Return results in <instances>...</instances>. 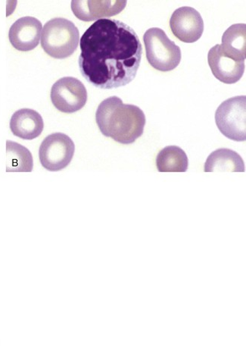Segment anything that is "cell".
Wrapping results in <instances>:
<instances>
[{"instance_id": "obj_13", "label": "cell", "mask_w": 246, "mask_h": 356, "mask_svg": "<svg viewBox=\"0 0 246 356\" xmlns=\"http://www.w3.org/2000/svg\"><path fill=\"white\" fill-rule=\"evenodd\" d=\"M206 172H244L245 163L236 152L230 149H218L208 157Z\"/></svg>"}, {"instance_id": "obj_1", "label": "cell", "mask_w": 246, "mask_h": 356, "mask_svg": "<svg viewBox=\"0 0 246 356\" xmlns=\"http://www.w3.org/2000/svg\"><path fill=\"white\" fill-rule=\"evenodd\" d=\"M80 46V71L95 88H118L136 78L142 47L129 25L114 19L98 20L85 31Z\"/></svg>"}, {"instance_id": "obj_7", "label": "cell", "mask_w": 246, "mask_h": 356, "mask_svg": "<svg viewBox=\"0 0 246 356\" xmlns=\"http://www.w3.org/2000/svg\"><path fill=\"white\" fill-rule=\"evenodd\" d=\"M88 97L83 83L73 77L59 79L51 89V100L54 106L64 113L79 112L86 105Z\"/></svg>"}, {"instance_id": "obj_14", "label": "cell", "mask_w": 246, "mask_h": 356, "mask_svg": "<svg viewBox=\"0 0 246 356\" xmlns=\"http://www.w3.org/2000/svg\"><path fill=\"white\" fill-rule=\"evenodd\" d=\"M220 49L227 56L234 60L245 62L246 58L245 24H235L229 28L223 35Z\"/></svg>"}, {"instance_id": "obj_9", "label": "cell", "mask_w": 246, "mask_h": 356, "mask_svg": "<svg viewBox=\"0 0 246 356\" xmlns=\"http://www.w3.org/2000/svg\"><path fill=\"white\" fill-rule=\"evenodd\" d=\"M126 6V0H105V1L74 0L72 2V10L79 19L89 22L117 15L124 10Z\"/></svg>"}, {"instance_id": "obj_4", "label": "cell", "mask_w": 246, "mask_h": 356, "mask_svg": "<svg viewBox=\"0 0 246 356\" xmlns=\"http://www.w3.org/2000/svg\"><path fill=\"white\" fill-rule=\"evenodd\" d=\"M147 58L149 65L160 72H170L176 69L181 61V50L174 41L170 40L165 32L158 28H152L143 35Z\"/></svg>"}, {"instance_id": "obj_5", "label": "cell", "mask_w": 246, "mask_h": 356, "mask_svg": "<svg viewBox=\"0 0 246 356\" xmlns=\"http://www.w3.org/2000/svg\"><path fill=\"white\" fill-rule=\"evenodd\" d=\"M246 97H234L223 102L215 113L218 130L228 139L243 142L246 139Z\"/></svg>"}, {"instance_id": "obj_10", "label": "cell", "mask_w": 246, "mask_h": 356, "mask_svg": "<svg viewBox=\"0 0 246 356\" xmlns=\"http://www.w3.org/2000/svg\"><path fill=\"white\" fill-rule=\"evenodd\" d=\"M42 29L41 22L36 18L23 17L12 25L8 38L15 49L28 52L39 45Z\"/></svg>"}, {"instance_id": "obj_3", "label": "cell", "mask_w": 246, "mask_h": 356, "mask_svg": "<svg viewBox=\"0 0 246 356\" xmlns=\"http://www.w3.org/2000/svg\"><path fill=\"white\" fill-rule=\"evenodd\" d=\"M40 39L46 54L54 58L64 59L78 49L80 32L72 22L55 18L45 24Z\"/></svg>"}, {"instance_id": "obj_15", "label": "cell", "mask_w": 246, "mask_h": 356, "mask_svg": "<svg viewBox=\"0 0 246 356\" xmlns=\"http://www.w3.org/2000/svg\"><path fill=\"white\" fill-rule=\"evenodd\" d=\"M156 166L160 172H186L189 166L188 157L179 147L168 146L158 152Z\"/></svg>"}, {"instance_id": "obj_6", "label": "cell", "mask_w": 246, "mask_h": 356, "mask_svg": "<svg viewBox=\"0 0 246 356\" xmlns=\"http://www.w3.org/2000/svg\"><path fill=\"white\" fill-rule=\"evenodd\" d=\"M74 152V143L69 136L63 133L50 134L41 143L40 163L49 172L61 171L71 163Z\"/></svg>"}, {"instance_id": "obj_2", "label": "cell", "mask_w": 246, "mask_h": 356, "mask_svg": "<svg viewBox=\"0 0 246 356\" xmlns=\"http://www.w3.org/2000/svg\"><path fill=\"white\" fill-rule=\"evenodd\" d=\"M96 121L105 137L127 145L142 135L146 116L138 106L124 104L120 97H111L99 104Z\"/></svg>"}, {"instance_id": "obj_11", "label": "cell", "mask_w": 246, "mask_h": 356, "mask_svg": "<svg viewBox=\"0 0 246 356\" xmlns=\"http://www.w3.org/2000/svg\"><path fill=\"white\" fill-rule=\"evenodd\" d=\"M208 62L215 77L227 84L238 82L245 72V62L227 56L218 44L209 50Z\"/></svg>"}, {"instance_id": "obj_8", "label": "cell", "mask_w": 246, "mask_h": 356, "mask_svg": "<svg viewBox=\"0 0 246 356\" xmlns=\"http://www.w3.org/2000/svg\"><path fill=\"white\" fill-rule=\"evenodd\" d=\"M173 35L186 44L199 40L204 31V22L200 13L195 8L183 6L177 8L170 20Z\"/></svg>"}, {"instance_id": "obj_16", "label": "cell", "mask_w": 246, "mask_h": 356, "mask_svg": "<svg viewBox=\"0 0 246 356\" xmlns=\"http://www.w3.org/2000/svg\"><path fill=\"white\" fill-rule=\"evenodd\" d=\"M7 172H31L33 161L31 152L21 144L6 141Z\"/></svg>"}, {"instance_id": "obj_12", "label": "cell", "mask_w": 246, "mask_h": 356, "mask_svg": "<svg viewBox=\"0 0 246 356\" xmlns=\"http://www.w3.org/2000/svg\"><path fill=\"white\" fill-rule=\"evenodd\" d=\"M44 129V120L35 110L22 108L11 118V131L21 139L31 140L38 138Z\"/></svg>"}]
</instances>
